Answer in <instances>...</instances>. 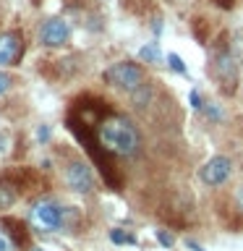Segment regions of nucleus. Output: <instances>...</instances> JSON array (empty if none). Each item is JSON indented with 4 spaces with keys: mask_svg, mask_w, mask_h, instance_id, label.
Instances as JSON below:
<instances>
[{
    "mask_svg": "<svg viewBox=\"0 0 243 251\" xmlns=\"http://www.w3.org/2000/svg\"><path fill=\"white\" fill-rule=\"evenodd\" d=\"M99 141H102V147L110 149L113 154L131 157V154H136V149L141 144V136H139V128L128 121V118L115 115V118H107V121L99 126Z\"/></svg>",
    "mask_w": 243,
    "mask_h": 251,
    "instance_id": "f257e3e1",
    "label": "nucleus"
},
{
    "mask_svg": "<svg viewBox=\"0 0 243 251\" xmlns=\"http://www.w3.org/2000/svg\"><path fill=\"white\" fill-rule=\"evenodd\" d=\"M29 220L37 230L55 233V230H63V227H66V209H63L55 199H39V201H34V207H31Z\"/></svg>",
    "mask_w": 243,
    "mask_h": 251,
    "instance_id": "f03ea898",
    "label": "nucleus"
},
{
    "mask_svg": "<svg viewBox=\"0 0 243 251\" xmlns=\"http://www.w3.org/2000/svg\"><path fill=\"white\" fill-rule=\"evenodd\" d=\"M105 81L115 89H123V92H136L144 86V68L139 63H131V60H121L115 66H110L105 71Z\"/></svg>",
    "mask_w": 243,
    "mask_h": 251,
    "instance_id": "7ed1b4c3",
    "label": "nucleus"
},
{
    "mask_svg": "<svg viewBox=\"0 0 243 251\" xmlns=\"http://www.w3.org/2000/svg\"><path fill=\"white\" fill-rule=\"evenodd\" d=\"M230 176H233V160H230V157H225V154H217V157H212V160H207V162H204V168L199 170L201 183L212 186V188L227 183V178H230Z\"/></svg>",
    "mask_w": 243,
    "mask_h": 251,
    "instance_id": "20e7f679",
    "label": "nucleus"
},
{
    "mask_svg": "<svg viewBox=\"0 0 243 251\" xmlns=\"http://www.w3.org/2000/svg\"><path fill=\"white\" fill-rule=\"evenodd\" d=\"M71 39V24L60 16H52V19L42 21L39 26V45L45 47H63Z\"/></svg>",
    "mask_w": 243,
    "mask_h": 251,
    "instance_id": "39448f33",
    "label": "nucleus"
},
{
    "mask_svg": "<svg viewBox=\"0 0 243 251\" xmlns=\"http://www.w3.org/2000/svg\"><path fill=\"white\" fill-rule=\"evenodd\" d=\"M66 183H68L71 191H76V194H92V188H94V173H92V168L86 162L73 160L66 168Z\"/></svg>",
    "mask_w": 243,
    "mask_h": 251,
    "instance_id": "423d86ee",
    "label": "nucleus"
},
{
    "mask_svg": "<svg viewBox=\"0 0 243 251\" xmlns=\"http://www.w3.org/2000/svg\"><path fill=\"white\" fill-rule=\"evenodd\" d=\"M24 52V39L19 31H3L0 34V68L13 66Z\"/></svg>",
    "mask_w": 243,
    "mask_h": 251,
    "instance_id": "0eeeda50",
    "label": "nucleus"
},
{
    "mask_svg": "<svg viewBox=\"0 0 243 251\" xmlns=\"http://www.w3.org/2000/svg\"><path fill=\"white\" fill-rule=\"evenodd\" d=\"M139 58L144 60V63H160V47H157V42H149V45H144L139 50Z\"/></svg>",
    "mask_w": 243,
    "mask_h": 251,
    "instance_id": "6e6552de",
    "label": "nucleus"
},
{
    "mask_svg": "<svg viewBox=\"0 0 243 251\" xmlns=\"http://www.w3.org/2000/svg\"><path fill=\"white\" fill-rule=\"evenodd\" d=\"M168 66L175 71V74H180V76H186V74H188L186 63H183V58H180L178 52H170V55H168Z\"/></svg>",
    "mask_w": 243,
    "mask_h": 251,
    "instance_id": "1a4fd4ad",
    "label": "nucleus"
},
{
    "mask_svg": "<svg viewBox=\"0 0 243 251\" xmlns=\"http://www.w3.org/2000/svg\"><path fill=\"white\" fill-rule=\"evenodd\" d=\"M11 84H13V76L5 74V71L0 68V94H5L8 89H11Z\"/></svg>",
    "mask_w": 243,
    "mask_h": 251,
    "instance_id": "9d476101",
    "label": "nucleus"
},
{
    "mask_svg": "<svg viewBox=\"0 0 243 251\" xmlns=\"http://www.w3.org/2000/svg\"><path fill=\"white\" fill-rule=\"evenodd\" d=\"M110 241H113V243H133L131 235H123V230H113V233H110Z\"/></svg>",
    "mask_w": 243,
    "mask_h": 251,
    "instance_id": "9b49d317",
    "label": "nucleus"
},
{
    "mask_svg": "<svg viewBox=\"0 0 243 251\" xmlns=\"http://www.w3.org/2000/svg\"><path fill=\"white\" fill-rule=\"evenodd\" d=\"M154 235H157V241H160L165 249H170V246H172V235H170L168 230H157Z\"/></svg>",
    "mask_w": 243,
    "mask_h": 251,
    "instance_id": "f8f14e48",
    "label": "nucleus"
},
{
    "mask_svg": "<svg viewBox=\"0 0 243 251\" xmlns=\"http://www.w3.org/2000/svg\"><path fill=\"white\" fill-rule=\"evenodd\" d=\"M204 110L209 113L212 121H219V118H222V107H217V105H204Z\"/></svg>",
    "mask_w": 243,
    "mask_h": 251,
    "instance_id": "ddd939ff",
    "label": "nucleus"
},
{
    "mask_svg": "<svg viewBox=\"0 0 243 251\" xmlns=\"http://www.w3.org/2000/svg\"><path fill=\"white\" fill-rule=\"evenodd\" d=\"M191 107L194 110H204V100H201V94L196 89H191Z\"/></svg>",
    "mask_w": 243,
    "mask_h": 251,
    "instance_id": "4468645a",
    "label": "nucleus"
},
{
    "mask_svg": "<svg viewBox=\"0 0 243 251\" xmlns=\"http://www.w3.org/2000/svg\"><path fill=\"white\" fill-rule=\"evenodd\" d=\"M0 251H13V241L3 230H0Z\"/></svg>",
    "mask_w": 243,
    "mask_h": 251,
    "instance_id": "2eb2a0df",
    "label": "nucleus"
},
{
    "mask_svg": "<svg viewBox=\"0 0 243 251\" xmlns=\"http://www.w3.org/2000/svg\"><path fill=\"white\" fill-rule=\"evenodd\" d=\"M37 139L47 141V139H50V128H47V126H39V128H37Z\"/></svg>",
    "mask_w": 243,
    "mask_h": 251,
    "instance_id": "dca6fc26",
    "label": "nucleus"
},
{
    "mask_svg": "<svg viewBox=\"0 0 243 251\" xmlns=\"http://www.w3.org/2000/svg\"><path fill=\"white\" fill-rule=\"evenodd\" d=\"M186 246L191 249V251H204V249H201V246H199V243H196V241H186Z\"/></svg>",
    "mask_w": 243,
    "mask_h": 251,
    "instance_id": "f3484780",
    "label": "nucleus"
},
{
    "mask_svg": "<svg viewBox=\"0 0 243 251\" xmlns=\"http://www.w3.org/2000/svg\"><path fill=\"white\" fill-rule=\"evenodd\" d=\"M5 144H8V139H5V133H0V152H5Z\"/></svg>",
    "mask_w": 243,
    "mask_h": 251,
    "instance_id": "a211bd4d",
    "label": "nucleus"
},
{
    "mask_svg": "<svg viewBox=\"0 0 243 251\" xmlns=\"http://www.w3.org/2000/svg\"><path fill=\"white\" fill-rule=\"evenodd\" d=\"M238 201L243 204V188H241V191H238Z\"/></svg>",
    "mask_w": 243,
    "mask_h": 251,
    "instance_id": "6ab92c4d",
    "label": "nucleus"
},
{
    "mask_svg": "<svg viewBox=\"0 0 243 251\" xmlns=\"http://www.w3.org/2000/svg\"><path fill=\"white\" fill-rule=\"evenodd\" d=\"M37 251H42V249H37Z\"/></svg>",
    "mask_w": 243,
    "mask_h": 251,
    "instance_id": "aec40b11",
    "label": "nucleus"
}]
</instances>
